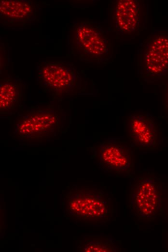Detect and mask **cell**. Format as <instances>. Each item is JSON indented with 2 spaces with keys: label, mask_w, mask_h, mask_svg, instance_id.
I'll list each match as a JSON object with an SVG mask.
<instances>
[{
  "label": "cell",
  "mask_w": 168,
  "mask_h": 252,
  "mask_svg": "<svg viewBox=\"0 0 168 252\" xmlns=\"http://www.w3.org/2000/svg\"><path fill=\"white\" fill-rule=\"evenodd\" d=\"M71 207L79 216L88 219H100L108 216L109 206L102 196L90 191H81L71 202Z\"/></svg>",
  "instance_id": "10"
},
{
  "label": "cell",
  "mask_w": 168,
  "mask_h": 252,
  "mask_svg": "<svg viewBox=\"0 0 168 252\" xmlns=\"http://www.w3.org/2000/svg\"><path fill=\"white\" fill-rule=\"evenodd\" d=\"M129 201L130 209L139 218H154L161 205L158 184L152 178H139L131 189Z\"/></svg>",
  "instance_id": "5"
},
{
  "label": "cell",
  "mask_w": 168,
  "mask_h": 252,
  "mask_svg": "<svg viewBox=\"0 0 168 252\" xmlns=\"http://www.w3.org/2000/svg\"><path fill=\"white\" fill-rule=\"evenodd\" d=\"M37 81L44 92L62 97L84 91L86 82L79 71L66 60L45 59L37 64Z\"/></svg>",
  "instance_id": "2"
},
{
  "label": "cell",
  "mask_w": 168,
  "mask_h": 252,
  "mask_svg": "<svg viewBox=\"0 0 168 252\" xmlns=\"http://www.w3.org/2000/svg\"><path fill=\"white\" fill-rule=\"evenodd\" d=\"M24 86L17 79H2L0 83V110L2 112L15 110L21 105Z\"/></svg>",
  "instance_id": "11"
},
{
  "label": "cell",
  "mask_w": 168,
  "mask_h": 252,
  "mask_svg": "<svg viewBox=\"0 0 168 252\" xmlns=\"http://www.w3.org/2000/svg\"><path fill=\"white\" fill-rule=\"evenodd\" d=\"M38 3L28 0H1V23L8 27L25 26L37 19Z\"/></svg>",
  "instance_id": "8"
},
{
  "label": "cell",
  "mask_w": 168,
  "mask_h": 252,
  "mask_svg": "<svg viewBox=\"0 0 168 252\" xmlns=\"http://www.w3.org/2000/svg\"><path fill=\"white\" fill-rule=\"evenodd\" d=\"M70 54L87 64H105L112 60L114 48L106 32L95 21H74L68 30Z\"/></svg>",
  "instance_id": "1"
},
{
  "label": "cell",
  "mask_w": 168,
  "mask_h": 252,
  "mask_svg": "<svg viewBox=\"0 0 168 252\" xmlns=\"http://www.w3.org/2000/svg\"><path fill=\"white\" fill-rule=\"evenodd\" d=\"M138 69L144 81L153 83L168 75V29H155L140 44Z\"/></svg>",
  "instance_id": "4"
},
{
  "label": "cell",
  "mask_w": 168,
  "mask_h": 252,
  "mask_svg": "<svg viewBox=\"0 0 168 252\" xmlns=\"http://www.w3.org/2000/svg\"><path fill=\"white\" fill-rule=\"evenodd\" d=\"M100 161L108 169L124 171L130 166L132 152L130 146L119 138L110 139L100 146Z\"/></svg>",
  "instance_id": "9"
},
{
  "label": "cell",
  "mask_w": 168,
  "mask_h": 252,
  "mask_svg": "<svg viewBox=\"0 0 168 252\" xmlns=\"http://www.w3.org/2000/svg\"><path fill=\"white\" fill-rule=\"evenodd\" d=\"M163 106L165 111L168 114V81L164 89Z\"/></svg>",
  "instance_id": "13"
},
{
  "label": "cell",
  "mask_w": 168,
  "mask_h": 252,
  "mask_svg": "<svg viewBox=\"0 0 168 252\" xmlns=\"http://www.w3.org/2000/svg\"><path fill=\"white\" fill-rule=\"evenodd\" d=\"M117 246L112 239L102 241L96 240L91 241L84 247V252H115Z\"/></svg>",
  "instance_id": "12"
},
{
  "label": "cell",
  "mask_w": 168,
  "mask_h": 252,
  "mask_svg": "<svg viewBox=\"0 0 168 252\" xmlns=\"http://www.w3.org/2000/svg\"><path fill=\"white\" fill-rule=\"evenodd\" d=\"M14 127V133L20 137L45 138L56 134L58 130V116L52 110H33L19 118Z\"/></svg>",
  "instance_id": "6"
},
{
  "label": "cell",
  "mask_w": 168,
  "mask_h": 252,
  "mask_svg": "<svg viewBox=\"0 0 168 252\" xmlns=\"http://www.w3.org/2000/svg\"><path fill=\"white\" fill-rule=\"evenodd\" d=\"M127 130L131 147L150 149L158 144L159 130L153 118L148 113L131 115L128 119Z\"/></svg>",
  "instance_id": "7"
},
{
  "label": "cell",
  "mask_w": 168,
  "mask_h": 252,
  "mask_svg": "<svg viewBox=\"0 0 168 252\" xmlns=\"http://www.w3.org/2000/svg\"><path fill=\"white\" fill-rule=\"evenodd\" d=\"M108 11L109 31L120 40L135 39L146 28L149 13L146 0H110Z\"/></svg>",
  "instance_id": "3"
}]
</instances>
